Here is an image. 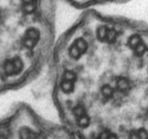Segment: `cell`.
Returning a JSON list of instances; mask_svg holds the SVG:
<instances>
[{
  "label": "cell",
  "instance_id": "12",
  "mask_svg": "<svg viewBox=\"0 0 148 139\" xmlns=\"http://www.w3.org/2000/svg\"><path fill=\"white\" fill-rule=\"evenodd\" d=\"M1 20V12H0V21Z\"/></svg>",
  "mask_w": 148,
  "mask_h": 139
},
{
  "label": "cell",
  "instance_id": "5",
  "mask_svg": "<svg viewBox=\"0 0 148 139\" xmlns=\"http://www.w3.org/2000/svg\"><path fill=\"white\" fill-rule=\"evenodd\" d=\"M73 114L76 118L77 124L82 128H86L90 125V117L82 106H77L74 108Z\"/></svg>",
  "mask_w": 148,
  "mask_h": 139
},
{
  "label": "cell",
  "instance_id": "11",
  "mask_svg": "<svg viewBox=\"0 0 148 139\" xmlns=\"http://www.w3.org/2000/svg\"><path fill=\"white\" fill-rule=\"evenodd\" d=\"M0 139H7L5 138V136H2V135H0Z\"/></svg>",
  "mask_w": 148,
  "mask_h": 139
},
{
  "label": "cell",
  "instance_id": "6",
  "mask_svg": "<svg viewBox=\"0 0 148 139\" xmlns=\"http://www.w3.org/2000/svg\"><path fill=\"white\" fill-rule=\"evenodd\" d=\"M76 79L77 76L75 72L70 70L66 71L64 74L63 79L61 84L62 91L66 94L72 92L75 88V83Z\"/></svg>",
  "mask_w": 148,
  "mask_h": 139
},
{
  "label": "cell",
  "instance_id": "2",
  "mask_svg": "<svg viewBox=\"0 0 148 139\" xmlns=\"http://www.w3.org/2000/svg\"><path fill=\"white\" fill-rule=\"evenodd\" d=\"M4 68L7 75L12 76L18 75L23 70V62L19 57H14L7 61L4 64Z\"/></svg>",
  "mask_w": 148,
  "mask_h": 139
},
{
  "label": "cell",
  "instance_id": "7",
  "mask_svg": "<svg viewBox=\"0 0 148 139\" xmlns=\"http://www.w3.org/2000/svg\"><path fill=\"white\" fill-rule=\"evenodd\" d=\"M19 136L20 139H40L36 132L27 127L20 128L19 131Z\"/></svg>",
  "mask_w": 148,
  "mask_h": 139
},
{
  "label": "cell",
  "instance_id": "10",
  "mask_svg": "<svg viewBox=\"0 0 148 139\" xmlns=\"http://www.w3.org/2000/svg\"><path fill=\"white\" fill-rule=\"evenodd\" d=\"M98 139H119V138L115 133H111L108 130H104L100 133Z\"/></svg>",
  "mask_w": 148,
  "mask_h": 139
},
{
  "label": "cell",
  "instance_id": "1",
  "mask_svg": "<svg viewBox=\"0 0 148 139\" xmlns=\"http://www.w3.org/2000/svg\"><path fill=\"white\" fill-rule=\"evenodd\" d=\"M88 48V43L83 39H78L69 48V55L73 59H79L86 52Z\"/></svg>",
  "mask_w": 148,
  "mask_h": 139
},
{
  "label": "cell",
  "instance_id": "4",
  "mask_svg": "<svg viewBox=\"0 0 148 139\" xmlns=\"http://www.w3.org/2000/svg\"><path fill=\"white\" fill-rule=\"evenodd\" d=\"M116 36V31L114 28H110L107 26H100L97 30V37L101 41L111 43L115 41Z\"/></svg>",
  "mask_w": 148,
  "mask_h": 139
},
{
  "label": "cell",
  "instance_id": "8",
  "mask_svg": "<svg viewBox=\"0 0 148 139\" xmlns=\"http://www.w3.org/2000/svg\"><path fill=\"white\" fill-rule=\"evenodd\" d=\"M116 88L120 92H128L130 89V81L124 78H120L116 82Z\"/></svg>",
  "mask_w": 148,
  "mask_h": 139
},
{
  "label": "cell",
  "instance_id": "3",
  "mask_svg": "<svg viewBox=\"0 0 148 139\" xmlns=\"http://www.w3.org/2000/svg\"><path fill=\"white\" fill-rule=\"evenodd\" d=\"M40 39V32L34 28H29L26 30L23 38V43L27 49H33L38 42Z\"/></svg>",
  "mask_w": 148,
  "mask_h": 139
},
{
  "label": "cell",
  "instance_id": "9",
  "mask_svg": "<svg viewBox=\"0 0 148 139\" xmlns=\"http://www.w3.org/2000/svg\"><path fill=\"white\" fill-rule=\"evenodd\" d=\"M101 92H102L103 96L107 99L112 98L113 95H114V89L108 85H103L102 90H101Z\"/></svg>",
  "mask_w": 148,
  "mask_h": 139
}]
</instances>
